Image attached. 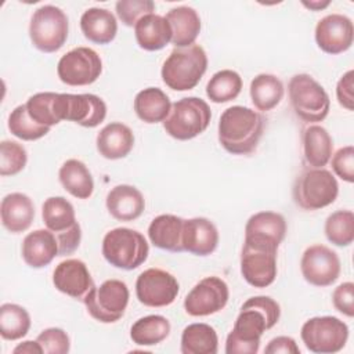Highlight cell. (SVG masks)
Returning a JSON list of instances; mask_svg holds the SVG:
<instances>
[{"label":"cell","mask_w":354,"mask_h":354,"mask_svg":"<svg viewBox=\"0 0 354 354\" xmlns=\"http://www.w3.org/2000/svg\"><path fill=\"white\" fill-rule=\"evenodd\" d=\"M281 317L279 304L270 296L248 299L235 319L232 330L225 340L227 354H256L260 348L261 335L271 329Z\"/></svg>","instance_id":"6da1fadb"},{"label":"cell","mask_w":354,"mask_h":354,"mask_svg":"<svg viewBox=\"0 0 354 354\" xmlns=\"http://www.w3.org/2000/svg\"><path fill=\"white\" fill-rule=\"evenodd\" d=\"M264 118L248 106L227 108L218 120V142L232 155L252 153L263 136Z\"/></svg>","instance_id":"7a4b0ae2"},{"label":"cell","mask_w":354,"mask_h":354,"mask_svg":"<svg viewBox=\"0 0 354 354\" xmlns=\"http://www.w3.org/2000/svg\"><path fill=\"white\" fill-rule=\"evenodd\" d=\"M207 69V55L202 46L174 47L160 71L163 83L176 91L192 90Z\"/></svg>","instance_id":"3957f363"},{"label":"cell","mask_w":354,"mask_h":354,"mask_svg":"<svg viewBox=\"0 0 354 354\" xmlns=\"http://www.w3.org/2000/svg\"><path fill=\"white\" fill-rule=\"evenodd\" d=\"M339 194L336 177L324 167L304 169L295 180L292 196L303 210H319L332 205Z\"/></svg>","instance_id":"277c9868"},{"label":"cell","mask_w":354,"mask_h":354,"mask_svg":"<svg viewBox=\"0 0 354 354\" xmlns=\"http://www.w3.org/2000/svg\"><path fill=\"white\" fill-rule=\"evenodd\" d=\"M149 254L145 236L131 228L118 227L108 231L102 239V256L113 267L134 270L140 267Z\"/></svg>","instance_id":"5b68a950"},{"label":"cell","mask_w":354,"mask_h":354,"mask_svg":"<svg viewBox=\"0 0 354 354\" xmlns=\"http://www.w3.org/2000/svg\"><path fill=\"white\" fill-rule=\"evenodd\" d=\"M212 119L207 102L199 97H184L174 104L169 116L163 120L165 131L178 140L187 141L202 134Z\"/></svg>","instance_id":"8992f818"},{"label":"cell","mask_w":354,"mask_h":354,"mask_svg":"<svg viewBox=\"0 0 354 354\" xmlns=\"http://www.w3.org/2000/svg\"><path fill=\"white\" fill-rule=\"evenodd\" d=\"M288 93L295 115L307 123L322 122L330 108L325 88L310 75L299 73L290 77Z\"/></svg>","instance_id":"52a82bcc"},{"label":"cell","mask_w":354,"mask_h":354,"mask_svg":"<svg viewBox=\"0 0 354 354\" xmlns=\"http://www.w3.org/2000/svg\"><path fill=\"white\" fill-rule=\"evenodd\" d=\"M43 221L58 242L59 256L73 253L82 241V230L76 221L73 205L64 196H50L41 206Z\"/></svg>","instance_id":"ba28073f"},{"label":"cell","mask_w":354,"mask_h":354,"mask_svg":"<svg viewBox=\"0 0 354 354\" xmlns=\"http://www.w3.org/2000/svg\"><path fill=\"white\" fill-rule=\"evenodd\" d=\"M69 22L66 14L55 6L39 7L29 24V37L35 48L41 53H55L66 41Z\"/></svg>","instance_id":"9c48e42d"},{"label":"cell","mask_w":354,"mask_h":354,"mask_svg":"<svg viewBox=\"0 0 354 354\" xmlns=\"http://www.w3.org/2000/svg\"><path fill=\"white\" fill-rule=\"evenodd\" d=\"M129 288L120 279H106L94 286L83 299L87 313L98 322L113 324L119 321L129 304Z\"/></svg>","instance_id":"30bf717a"},{"label":"cell","mask_w":354,"mask_h":354,"mask_svg":"<svg viewBox=\"0 0 354 354\" xmlns=\"http://www.w3.org/2000/svg\"><path fill=\"white\" fill-rule=\"evenodd\" d=\"M304 346L317 354H333L340 351L348 339V326L342 319L324 315L307 319L300 330Z\"/></svg>","instance_id":"8fae6325"},{"label":"cell","mask_w":354,"mask_h":354,"mask_svg":"<svg viewBox=\"0 0 354 354\" xmlns=\"http://www.w3.org/2000/svg\"><path fill=\"white\" fill-rule=\"evenodd\" d=\"M278 248L243 241L241 252V274L243 279L254 288H267L277 278Z\"/></svg>","instance_id":"7c38bea8"},{"label":"cell","mask_w":354,"mask_h":354,"mask_svg":"<svg viewBox=\"0 0 354 354\" xmlns=\"http://www.w3.org/2000/svg\"><path fill=\"white\" fill-rule=\"evenodd\" d=\"M102 72V61L90 47H76L64 54L57 65L59 80L68 86H87L94 83Z\"/></svg>","instance_id":"4fadbf2b"},{"label":"cell","mask_w":354,"mask_h":354,"mask_svg":"<svg viewBox=\"0 0 354 354\" xmlns=\"http://www.w3.org/2000/svg\"><path fill=\"white\" fill-rule=\"evenodd\" d=\"M180 285L176 277L162 268H148L136 281V296L147 307L170 306L178 295Z\"/></svg>","instance_id":"5bb4252c"},{"label":"cell","mask_w":354,"mask_h":354,"mask_svg":"<svg viewBox=\"0 0 354 354\" xmlns=\"http://www.w3.org/2000/svg\"><path fill=\"white\" fill-rule=\"evenodd\" d=\"M230 297L228 285L218 277L201 279L185 296L184 310L191 317H206L221 311Z\"/></svg>","instance_id":"9a60e30c"},{"label":"cell","mask_w":354,"mask_h":354,"mask_svg":"<svg viewBox=\"0 0 354 354\" xmlns=\"http://www.w3.org/2000/svg\"><path fill=\"white\" fill-rule=\"evenodd\" d=\"M340 259L336 252L325 245L315 243L308 246L300 260L303 278L314 286H329L340 275Z\"/></svg>","instance_id":"2e32d148"},{"label":"cell","mask_w":354,"mask_h":354,"mask_svg":"<svg viewBox=\"0 0 354 354\" xmlns=\"http://www.w3.org/2000/svg\"><path fill=\"white\" fill-rule=\"evenodd\" d=\"M353 22L343 14H329L317 22L315 41L326 54L336 55L347 51L353 44Z\"/></svg>","instance_id":"e0dca14e"},{"label":"cell","mask_w":354,"mask_h":354,"mask_svg":"<svg viewBox=\"0 0 354 354\" xmlns=\"http://www.w3.org/2000/svg\"><path fill=\"white\" fill-rule=\"evenodd\" d=\"M106 116V104L95 94L61 93V118L83 127H95Z\"/></svg>","instance_id":"ac0fdd59"},{"label":"cell","mask_w":354,"mask_h":354,"mask_svg":"<svg viewBox=\"0 0 354 354\" xmlns=\"http://www.w3.org/2000/svg\"><path fill=\"white\" fill-rule=\"evenodd\" d=\"M53 283L57 290L77 300H83L95 286L86 263L79 259L61 261L53 272Z\"/></svg>","instance_id":"d6986e66"},{"label":"cell","mask_w":354,"mask_h":354,"mask_svg":"<svg viewBox=\"0 0 354 354\" xmlns=\"http://www.w3.org/2000/svg\"><path fill=\"white\" fill-rule=\"evenodd\" d=\"M286 235V220L277 212H259L249 217L245 225V241L279 248Z\"/></svg>","instance_id":"ffe728a7"},{"label":"cell","mask_w":354,"mask_h":354,"mask_svg":"<svg viewBox=\"0 0 354 354\" xmlns=\"http://www.w3.org/2000/svg\"><path fill=\"white\" fill-rule=\"evenodd\" d=\"M218 245L217 227L206 217L184 220L183 249L195 256H209Z\"/></svg>","instance_id":"44dd1931"},{"label":"cell","mask_w":354,"mask_h":354,"mask_svg":"<svg viewBox=\"0 0 354 354\" xmlns=\"http://www.w3.org/2000/svg\"><path fill=\"white\" fill-rule=\"evenodd\" d=\"M97 151L109 160L126 158L134 147V134L129 126L120 122H111L97 134Z\"/></svg>","instance_id":"7402d4cb"},{"label":"cell","mask_w":354,"mask_h":354,"mask_svg":"<svg viewBox=\"0 0 354 354\" xmlns=\"http://www.w3.org/2000/svg\"><path fill=\"white\" fill-rule=\"evenodd\" d=\"M105 205L113 218L119 221H133L142 214L145 199L136 187L119 184L108 192Z\"/></svg>","instance_id":"603a6c76"},{"label":"cell","mask_w":354,"mask_h":354,"mask_svg":"<svg viewBox=\"0 0 354 354\" xmlns=\"http://www.w3.org/2000/svg\"><path fill=\"white\" fill-rule=\"evenodd\" d=\"M0 216L3 227L11 234L26 231L35 218V205L22 192H11L1 199Z\"/></svg>","instance_id":"cb8c5ba5"},{"label":"cell","mask_w":354,"mask_h":354,"mask_svg":"<svg viewBox=\"0 0 354 354\" xmlns=\"http://www.w3.org/2000/svg\"><path fill=\"white\" fill-rule=\"evenodd\" d=\"M24 261L32 268L48 266L55 256H59L58 242L50 230H35L29 232L21 246Z\"/></svg>","instance_id":"d4e9b609"},{"label":"cell","mask_w":354,"mask_h":354,"mask_svg":"<svg viewBox=\"0 0 354 354\" xmlns=\"http://www.w3.org/2000/svg\"><path fill=\"white\" fill-rule=\"evenodd\" d=\"M184 218L174 214H159L148 227V238L155 248L180 253L183 249Z\"/></svg>","instance_id":"484cf974"},{"label":"cell","mask_w":354,"mask_h":354,"mask_svg":"<svg viewBox=\"0 0 354 354\" xmlns=\"http://www.w3.org/2000/svg\"><path fill=\"white\" fill-rule=\"evenodd\" d=\"M166 21L171 29V43L177 48L195 44L201 33V17L195 8L188 6L174 7L167 11Z\"/></svg>","instance_id":"4316f807"},{"label":"cell","mask_w":354,"mask_h":354,"mask_svg":"<svg viewBox=\"0 0 354 354\" xmlns=\"http://www.w3.org/2000/svg\"><path fill=\"white\" fill-rule=\"evenodd\" d=\"M80 29L88 41L108 44L116 37L118 21L109 10L91 7L82 14Z\"/></svg>","instance_id":"83f0119b"},{"label":"cell","mask_w":354,"mask_h":354,"mask_svg":"<svg viewBox=\"0 0 354 354\" xmlns=\"http://www.w3.org/2000/svg\"><path fill=\"white\" fill-rule=\"evenodd\" d=\"M303 159L310 167H324L332 158L333 141L328 130L319 124H310L301 133Z\"/></svg>","instance_id":"f1b7e54d"},{"label":"cell","mask_w":354,"mask_h":354,"mask_svg":"<svg viewBox=\"0 0 354 354\" xmlns=\"http://www.w3.org/2000/svg\"><path fill=\"white\" fill-rule=\"evenodd\" d=\"M137 44L145 51H158L171 41V29L165 17L148 14L134 26Z\"/></svg>","instance_id":"f546056e"},{"label":"cell","mask_w":354,"mask_h":354,"mask_svg":"<svg viewBox=\"0 0 354 354\" xmlns=\"http://www.w3.org/2000/svg\"><path fill=\"white\" fill-rule=\"evenodd\" d=\"M171 109L169 95L158 87H147L137 93L134 98V112L145 123L163 122Z\"/></svg>","instance_id":"4dcf8cb0"},{"label":"cell","mask_w":354,"mask_h":354,"mask_svg":"<svg viewBox=\"0 0 354 354\" xmlns=\"http://www.w3.org/2000/svg\"><path fill=\"white\" fill-rule=\"evenodd\" d=\"M58 178L65 191L77 199H88L94 191V180L88 167L79 159H68L58 171Z\"/></svg>","instance_id":"1f68e13d"},{"label":"cell","mask_w":354,"mask_h":354,"mask_svg":"<svg viewBox=\"0 0 354 354\" xmlns=\"http://www.w3.org/2000/svg\"><path fill=\"white\" fill-rule=\"evenodd\" d=\"M250 98L256 109L267 112L274 109L283 98V83L270 73H260L250 82Z\"/></svg>","instance_id":"d6a6232c"},{"label":"cell","mask_w":354,"mask_h":354,"mask_svg":"<svg viewBox=\"0 0 354 354\" xmlns=\"http://www.w3.org/2000/svg\"><path fill=\"white\" fill-rule=\"evenodd\" d=\"M218 348V336L213 326L196 322L184 328L181 333L183 354H216Z\"/></svg>","instance_id":"836d02e7"},{"label":"cell","mask_w":354,"mask_h":354,"mask_svg":"<svg viewBox=\"0 0 354 354\" xmlns=\"http://www.w3.org/2000/svg\"><path fill=\"white\" fill-rule=\"evenodd\" d=\"M170 333V322L166 317L152 314L137 319L130 328V337L138 346H155Z\"/></svg>","instance_id":"e575fe53"},{"label":"cell","mask_w":354,"mask_h":354,"mask_svg":"<svg viewBox=\"0 0 354 354\" xmlns=\"http://www.w3.org/2000/svg\"><path fill=\"white\" fill-rule=\"evenodd\" d=\"M26 109L29 116L41 126L51 127L58 124L61 119L59 93H37L29 97L26 101Z\"/></svg>","instance_id":"d590c367"},{"label":"cell","mask_w":354,"mask_h":354,"mask_svg":"<svg viewBox=\"0 0 354 354\" xmlns=\"http://www.w3.org/2000/svg\"><path fill=\"white\" fill-rule=\"evenodd\" d=\"M242 90V77L232 69L216 72L206 84V95L212 102L224 104L235 100Z\"/></svg>","instance_id":"8d00e7d4"},{"label":"cell","mask_w":354,"mask_h":354,"mask_svg":"<svg viewBox=\"0 0 354 354\" xmlns=\"http://www.w3.org/2000/svg\"><path fill=\"white\" fill-rule=\"evenodd\" d=\"M30 329V315L19 304L4 303L0 306V335L6 340H18Z\"/></svg>","instance_id":"74e56055"},{"label":"cell","mask_w":354,"mask_h":354,"mask_svg":"<svg viewBox=\"0 0 354 354\" xmlns=\"http://www.w3.org/2000/svg\"><path fill=\"white\" fill-rule=\"evenodd\" d=\"M325 236L335 246H348L354 241V213L351 210H336L325 221Z\"/></svg>","instance_id":"f35d334b"},{"label":"cell","mask_w":354,"mask_h":354,"mask_svg":"<svg viewBox=\"0 0 354 354\" xmlns=\"http://www.w3.org/2000/svg\"><path fill=\"white\" fill-rule=\"evenodd\" d=\"M51 127L41 126L35 122L26 109V105H18L14 108L8 116V130L12 136L24 141H35L44 137Z\"/></svg>","instance_id":"ab89813d"},{"label":"cell","mask_w":354,"mask_h":354,"mask_svg":"<svg viewBox=\"0 0 354 354\" xmlns=\"http://www.w3.org/2000/svg\"><path fill=\"white\" fill-rule=\"evenodd\" d=\"M28 153L24 145L17 141L4 140L0 142V176H15L24 170Z\"/></svg>","instance_id":"60d3db41"},{"label":"cell","mask_w":354,"mask_h":354,"mask_svg":"<svg viewBox=\"0 0 354 354\" xmlns=\"http://www.w3.org/2000/svg\"><path fill=\"white\" fill-rule=\"evenodd\" d=\"M118 18L126 26H136V24L145 15L153 14L155 3L152 0H119L115 4Z\"/></svg>","instance_id":"b9f144b4"},{"label":"cell","mask_w":354,"mask_h":354,"mask_svg":"<svg viewBox=\"0 0 354 354\" xmlns=\"http://www.w3.org/2000/svg\"><path fill=\"white\" fill-rule=\"evenodd\" d=\"M36 342L44 354H66L71 348L68 333L61 328H47L39 333Z\"/></svg>","instance_id":"7bdbcfd3"},{"label":"cell","mask_w":354,"mask_h":354,"mask_svg":"<svg viewBox=\"0 0 354 354\" xmlns=\"http://www.w3.org/2000/svg\"><path fill=\"white\" fill-rule=\"evenodd\" d=\"M330 165L337 177L351 184L354 181V147L339 148L330 158Z\"/></svg>","instance_id":"ee69618b"},{"label":"cell","mask_w":354,"mask_h":354,"mask_svg":"<svg viewBox=\"0 0 354 354\" xmlns=\"http://www.w3.org/2000/svg\"><path fill=\"white\" fill-rule=\"evenodd\" d=\"M335 308L346 317L354 315V283L347 281L340 283L332 293Z\"/></svg>","instance_id":"f6af8a7d"},{"label":"cell","mask_w":354,"mask_h":354,"mask_svg":"<svg viewBox=\"0 0 354 354\" xmlns=\"http://www.w3.org/2000/svg\"><path fill=\"white\" fill-rule=\"evenodd\" d=\"M353 80H354V71L350 69L339 79L337 86H336L337 102L347 111H353V108H354V95H353L354 83H353Z\"/></svg>","instance_id":"bcb514c9"},{"label":"cell","mask_w":354,"mask_h":354,"mask_svg":"<svg viewBox=\"0 0 354 354\" xmlns=\"http://www.w3.org/2000/svg\"><path fill=\"white\" fill-rule=\"evenodd\" d=\"M266 354H299L300 348L290 336H277L268 342L264 348Z\"/></svg>","instance_id":"7dc6e473"},{"label":"cell","mask_w":354,"mask_h":354,"mask_svg":"<svg viewBox=\"0 0 354 354\" xmlns=\"http://www.w3.org/2000/svg\"><path fill=\"white\" fill-rule=\"evenodd\" d=\"M14 354H41L43 350L40 347V344L35 340H26V342H22L19 343L14 350H12Z\"/></svg>","instance_id":"c3c4849f"},{"label":"cell","mask_w":354,"mask_h":354,"mask_svg":"<svg viewBox=\"0 0 354 354\" xmlns=\"http://www.w3.org/2000/svg\"><path fill=\"white\" fill-rule=\"evenodd\" d=\"M301 4L304 7L313 10V11H319V10L325 8V7H328L330 4V1H310V3L308 1H301Z\"/></svg>","instance_id":"681fc988"}]
</instances>
